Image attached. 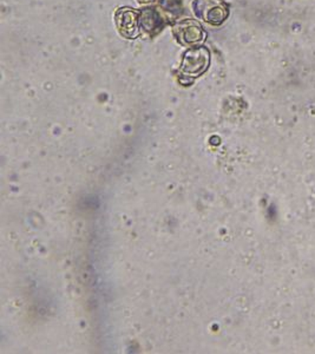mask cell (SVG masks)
Segmentation results:
<instances>
[{"instance_id": "1", "label": "cell", "mask_w": 315, "mask_h": 354, "mask_svg": "<svg viewBox=\"0 0 315 354\" xmlns=\"http://www.w3.org/2000/svg\"><path fill=\"white\" fill-rule=\"evenodd\" d=\"M193 9L196 17L210 25H221L228 17V6L222 0H195Z\"/></svg>"}, {"instance_id": "2", "label": "cell", "mask_w": 315, "mask_h": 354, "mask_svg": "<svg viewBox=\"0 0 315 354\" xmlns=\"http://www.w3.org/2000/svg\"><path fill=\"white\" fill-rule=\"evenodd\" d=\"M209 59V51L206 47L189 49L182 59V72L190 76H200L208 68Z\"/></svg>"}, {"instance_id": "3", "label": "cell", "mask_w": 315, "mask_h": 354, "mask_svg": "<svg viewBox=\"0 0 315 354\" xmlns=\"http://www.w3.org/2000/svg\"><path fill=\"white\" fill-rule=\"evenodd\" d=\"M174 34L176 36L178 42L185 45H194L203 40L205 32L202 26L195 21H181L174 27Z\"/></svg>"}, {"instance_id": "4", "label": "cell", "mask_w": 315, "mask_h": 354, "mask_svg": "<svg viewBox=\"0 0 315 354\" xmlns=\"http://www.w3.org/2000/svg\"><path fill=\"white\" fill-rule=\"evenodd\" d=\"M137 12L134 10L121 9L116 13V23L122 36L134 38L137 34Z\"/></svg>"}, {"instance_id": "5", "label": "cell", "mask_w": 315, "mask_h": 354, "mask_svg": "<svg viewBox=\"0 0 315 354\" xmlns=\"http://www.w3.org/2000/svg\"><path fill=\"white\" fill-rule=\"evenodd\" d=\"M139 3H142V4H147V3H150V1H154V0H139Z\"/></svg>"}]
</instances>
